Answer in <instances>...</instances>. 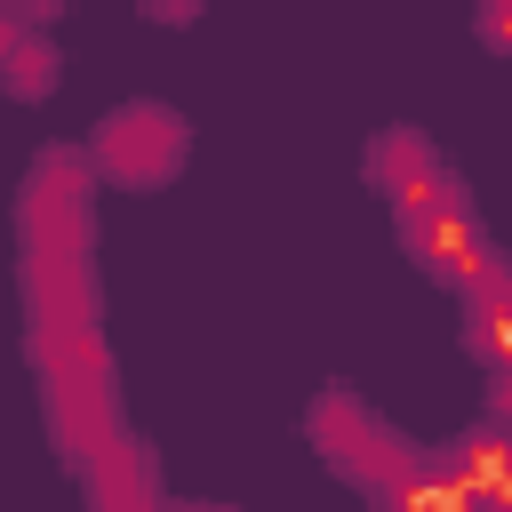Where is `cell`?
Here are the masks:
<instances>
[{
  "label": "cell",
  "mask_w": 512,
  "mask_h": 512,
  "mask_svg": "<svg viewBox=\"0 0 512 512\" xmlns=\"http://www.w3.org/2000/svg\"><path fill=\"white\" fill-rule=\"evenodd\" d=\"M168 512H232V504H168Z\"/></svg>",
  "instance_id": "obj_12"
},
{
  "label": "cell",
  "mask_w": 512,
  "mask_h": 512,
  "mask_svg": "<svg viewBox=\"0 0 512 512\" xmlns=\"http://www.w3.org/2000/svg\"><path fill=\"white\" fill-rule=\"evenodd\" d=\"M16 40H24V16H8V8H0V64L16 56Z\"/></svg>",
  "instance_id": "obj_11"
},
{
  "label": "cell",
  "mask_w": 512,
  "mask_h": 512,
  "mask_svg": "<svg viewBox=\"0 0 512 512\" xmlns=\"http://www.w3.org/2000/svg\"><path fill=\"white\" fill-rule=\"evenodd\" d=\"M96 176H88V152H40L32 176H24V200H16V224H24V256H88L96 240Z\"/></svg>",
  "instance_id": "obj_3"
},
{
  "label": "cell",
  "mask_w": 512,
  "mask_h": 512,
  "mask_svg": "<svg viewBox=\"0 0 512 512\" xmlns=\"http://www.w3.org/2000/svg\"><path fill=\"white\" fill-rule=\"evenodd\" d=\"M480 40L488 48H512V0H488L480 8Z\"/></svg>",
  "instance_id": "obj_9"
},
{
  "label": "cell",
  "mask_w": 512,
  "mask_h": 512,
  "mask_svg": "<svg viewBox=\"0 0 512 512\" xmlns=\"http://www.w3.org/2000/svg\"><path fill=\"white\" fill-rule=\"evenodd\" d=\"M0 88H8V96H24V104H40V96L56 88V48L24 32V40H16V56L0 64Z\"/></svg>",
  "instance_id": "obj_8"
},
{
  "label": "cell",
  "mask_w": 512,
  "mask_h": 512,
  "mask_svg": "<svg viewBox=\"0 0 512 512\" xmlns=\"http://www.w3.org/2000/svg\"><path fill=\"white\" fill-rule=\"evenodd\" d=\"M368 184L384 192V208L408 224V216H424V208H440V200H456V168L440 160V144L424 136V128H384V136H368Z\"/></svg>",
  "instance_id": "obj_5"
},
{
  "label": "cell",
  "mask_w": 512,
  "mask_h": 512,
  "mask_svg": "<svg viewBox=\"0 0 512 512\" xmlns=\"http://www.w3.org/2000/svg\"><path fill=\"white\" fill-rule=\"evenodd\" d=\"M400 240H408L416 272H424V280H440L448 296H480V288L504 272V256H496V240H488V224L472 216V200H464V192H456V200H440V208H424V216H408V224H400Z\"/></svg>",
  "instance_id": "obj_4"
},
{
  "label": "cell",
  "mask_w": 512,
  "mask_h": 512,
  "mask_svg": "<svg viewBox=\"0 0 512 512\" xmlns=\"http://www.w3.org/2000/svg\"><path fill=\"white\" fill-rule=\"evenodd\" d=\"M464 344H472V360H488L496 376L512 368V264H504L480 296H464Z\"/></svg>",
  "instance_id": "obj_7"
},
{
  "label": "cell",
  "mask_w": 512,
  "mask_h": 512,
  "mask_svg": "<svg viewBox=\"0 0 512 512\" xmlns=\"http://www.w3.org/2000/svg\"><path fill=\"white\" fill-rule=\"evenodd\" d=\"M304 432H312V448H320V464L328 472H344L352 488H368V496H384V488H400V480H416V472H432L440 456L432 448H416L400 424H384L360 392H320L312 408H304Z\"/></svg>",
  "instance_id": "obj_1"
},
{
  "label": "cell",
  "mask_w": 512,
  "mask_h": 512,
  "mask_svg": "<svg viewBox=\"0 0 512 512\" xmlns=\"http://www.w3.org/2000/svg\"><path fill=\"white\" fill-rule=\"evenodd\" d=\"M488 424H504V432H512V368L488 384Z\"/></svg>",
  "instance_id": "obj_10"
},
{
  "label": "cell",
  "mask_w": 512,
  "mask_h": 512,
  "mask_svg": "<svg viewBox=\"0 0 512 512\" xmlns=\"http://www.w3.org/2000/svg\"><path fill=\"white\" fill-rule=\"evenodd\" d=\"M184 152H192V128H184V112L160 104V96L112 104V112L96 120V144H88V160H96L112 184H128V192H160V184L184 168Z\"/></svg>",
  "instance_id": "obj_2"
},
{
  "label": "cell",
  "mask_w": 512,
  "mask_h": 512,
  "mask_svg": "<svg viewBox=\"0 0 512 512\" xmlns=\"http://www.w3.org/2000/svg\"><path fill=\"white\" fill-rule=\"evenodd\" d=\"M80 488H88V512H160V464L136 432H120L112 448H96L80 464Z\"/></svg>",
  "instance_id": "obj_6"
}]
</instances>
